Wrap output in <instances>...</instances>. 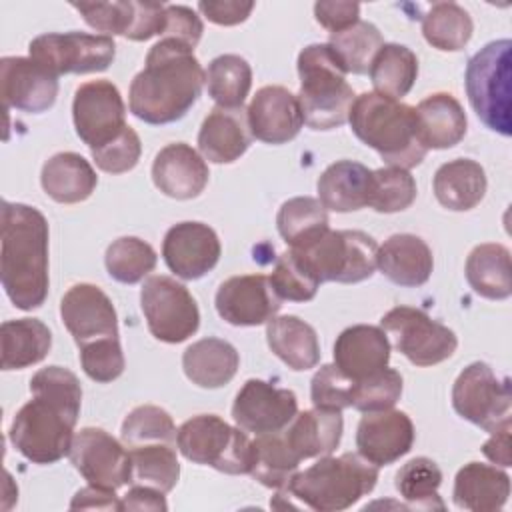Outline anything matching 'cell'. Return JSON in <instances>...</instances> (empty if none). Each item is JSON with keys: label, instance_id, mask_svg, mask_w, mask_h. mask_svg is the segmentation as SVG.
Segmentation results:
<instances>
[{"label": "cell", "instance_id": "1", "mask_svg": "<svg viewBox=\"0 0 512 512\" xmlns=\"http://www.w3.org/2000/svg\"><path fill=\"white\" fill-rule=\"evenodd\" d=\"M30 392L32 400L16 412L8 436L26 460L54 464L70 452L82 388L74 372L48 366L32 376Z\"/></svg>", "mask_w": 512, "mask_h": 512}, {"label": "cell", "instance_id": "2", "mask_svg": "<svg viewBox=\"0 0 512 512\" xmlns=\"http://www.w3.org/2000/svg\"><path fill=\"white\" fill-rule=\"evenodd\" d=\"M206 82L194 50L178 40L162 38L146 54L144 68L128 92L130 112L146 124H170L186 116Z\"/></svg>", "mask_w": 512, "mask_h": 512}, {"label": "cell", "instance_id": "3", "mask_svg": "<svg viewBox=\"0 0 512 512\" xmlns=\"http://www.w3.org/2000/svg\"><path fill=\"white\" fill-rule=\"evenodd\" d=\"M0 280L20 310L40 308L48 296V222L28 204L2 202Z\"/></svg>", "mask_w": 512, "mask_h": 512}, {"label": "cell", "instance_id": "4", "mask_svg": "<svg viewBox=\"0 0 512 512\" xmlns=\"http://www.w3.org/2000/svg\"><path fill=\"white\" fill-rule=\"evenodd\" d=\"M348 122L356 138L390 166L414 168L428 152L418 138L414 108L400 100L364 92L352 102Z\"/></svg>", "mask_w": 512, "mask_h": 512}, {"label": "cell", "instance_id": "5", "mask_svg": "<svg viewBox=\"0 0 512 512\" xmlns=\"http://www.w3.org/2000/svg\"><path fill=\"white\" fill-rule=\"evenodd\" d=\"M376 480V464L360 454L344 452L340 456H320L316 464L296 472L284 490L312 510L338 512L372 492Z\"/></svg>", "mask_w": 512, "mask_h": 512}, {"label": "cell", "instance_id": "6", "mask_svg": "<svg viewBox=\"0 0 512 512\" xmlns=\"http://www.w3.org/2000/svg\"><path fill=\"white\" fill-rule=\"evenodd\" d=\"M298 76L300 90L296 98L308 128L332 130L348 122L356 94L328 44H310L298 54Z\"/></svg>", "mask_w": 512, "mask_h": 512}, {"label": "cell", "instance_id": "7", "mask_svg": "<svg viewBox=\"0 0 512 512\" xmlns=\"http://www.w3.org/2000/svg\"><path fill=\"white\" fill-rule=\"evenodd\" d=\"M512 42H488L466 66L464 86L476 116L502 136L512 134Z\"/></svg>", "mask_w": 512, "mask_h": 512}, {"label": "cell", "instance_id": "8", "mask_svg": "<svg viewBox=\"0 0 512 512\" xmlns=\"http://www.w3.org/2000/svg\"><path fill=\"white\" fill-rule=\"evenodd\" d=\"M322 282L354 284L370 278L376 270L378 244L362 230H330L300 248H290Z\"/></svg>", "mask_w": 512, "mask_h": 512}, {"label": "cell", "instance_id": "9", "mask_svg": "<svg viewBox=\"0 0 512 512\" xmlns=\"http://www.w3.org/2000/svg\"><path fill=\"white\" fill-rule=\"evenodd\" d=\"M180 454L224 474H250L254 442L238 426H230L216 414H198L186 420L176 434Z\"/></svg>", "mask_w": 512, "mask_h": 512}, {"label": "cell", "instance_id": "10", "mask_svg": "<svg viewBox=\"0 0 512 512\" xmlns=\"http://www.w3.org/2000/svg\"><path fill=\"white\" fill-rule=\"evenodd\" d=\"M452 406L458 416L490 434L510 428V378L500 380L486 362H472L452 386Z\"/></svg>", "mask_w": 512, "mask_h": 512}, {"label": "cell", "instance_id": "11", "mask_svg": "<svg viewBox=\"0 0 512 512\" xmlns=\"http://www.w3.org/2000/svg\"><path fill=\"white\" fill-rule=\"evenodd\" d=\"M150 334L166 344L188 340L200 326V312L188 288L170 276H150L140 290Z\"/></svg>", "mask_w": 512, "mask_h": 512}, {"label": "cell", "instance_id": "12", "mask_svg": "<svg viewBox=\"0 0 512 512\" xmlns=\"http://www.w3.org/2000/svg\"><path fill=\"white\" fill-rule=\"evenodd\" d=\"M30 58L54 76L104 72L114 56L112 36L88 32H48L36 36L28 46Z\"/></svg>", "mask_w": 512, "mask_h": 512}, {"label": "cell", "instance_id": "13", "mask_svg": "<svg viewBox=\"0 0 512 512\" xmlns=\"http://www.w3.org/2000/svg\"><path fill=\"white\" fill-rule=\"evenodd\" d=\"M380 328L394 336L400 354L422 368L448 360L458 346V338L448 326L412 306L388 310L380 320Z\"/></svg>", "mask_w": 512, "mask_h": 512}, {"label": "cell", "instance_id": "14", "mask_svg": "<svg viewBox=\"0 0 512 512\" xmlns=\"http://www.w3.org/2000/svg\"><path fill=\"white\" fill-rule=\"evenodd\" d=\"M72 118L78 138L96 150L112 142L126 124V106L110 80H90L76 88Z\"/></svg>", "mask_w": 512, "mask_h": 512}, {"label": "cell", "instance_id": "15", "mask_svg": "<svg viewBox=\"0 0 512 512\" xmlns=\"http://www.w3.org/2000/svg\"><path fill=\"white\" fill-rule=\"evenodd\" d=\"M68 458L88 484L118 490L132 482L130 452L102 428L88 426L74 434Z\"/></svg>", "mask_w": 512, "mask_h": 512}, {"label": "cell", "instance_id": "16", "mask_svg": "<svg viewBox=\"0 0 512 512\" xmlns=\"http://www.w3.org/2000/svg\"><path fill=\"white\" fill-rule=\"evenodd\" d=\"M296 414L298 400L292 390L258 378L246 380L232 404L234 422L256 436L284 430Z\"/></svg>", "mask_w": 512, "mask_h": 512}, {"label": "cell", "instance_id": "17", "mask_svg": "<svg viewBox=\"0 0 512 512\" xmlns=\"http://www.w3.org/2000/svg\"><path fill=\"white\" fill-rule=\"evenodd\" d=\"M216 312L232 326H260L272 320L282 298L264 274H240L224 280L216 292Z\"/></svg>", "mask_w": 512, "mask_h": 512}, {"label": "cell", "instance_id": "18", "mask_svg": "<svg viewBox=\"0 0 512 512\" xmlns=\"http://www.w3.org/2000/svg\"><path fill=\"white\" fill-rule=\"evenodd\" d=\"M60 316L78 348L118 338L116 308L94 284H74L60 300Z\"/></svg>", "mask_w": 512, "mask_h": 512}, {"label": "cell", "instance_id": "19", "mask_svg": "<svg viewBox=\"0 0 512 512\" xmlns=\"http://www.w3.org/2000/svg\"><path fill=\"white\" fill-rule=\"evenodd\" d=\"M0 94L6 108L40 114L56 102L58 76L30 56H4L0 60Z\"/></svg>", "mask_w": 512, "mask_h": 512}, {"label": "cell", "instance_id": "20", "mask_svg": "<svg viewBox=\"0 0 512 512\" xmlns=\"http://www.w3.org/2000/svg\"><path fill=\"white\" fill-rule=\"evenodd\" d=\"M218 234L204 222H180L168 228L162 242L166 266L182 280H198L220 260Z\"/></svg>", "mask_w": 512, "mask_h": 512}, {"label": "cell", "instance_id": "21", "mask_svg": "<svg viewBox=\"0 0 512 512\" xmlns=\"http://www.w3.org/2000/svg\"><path fill=\"white\" fill-rule=\"evenodd\" d=\"M414 424L402 410L364 412L356 428L358 454L376 466H388L412 450Z\"/></svg>", "mask_w": 512, "mask_h": 512}, {"label": "cell", "instance_id": "22", "mask_svg": "<svg viewBox=\"0 0 512 512\" xmlns=\"http://www.w3.org/2000/svg\"><path fill=\"white\" fill-rule=\"evenodd\" d=\"M248 124L252 138L260 142H290L304 124L298 98L284 86H262L248 106Z\"/></svg>", "mask_w": 512, "mask_h": 512}, {"label": "cell", "instance_id": "23", "mask_svg": "<svg viewBox=\"0 0 512 512\" xmlns=\"http://www.w3.org/2000/svg\"><path fill=\"white\" fill-rule=\"evenodd\" d=\"M390 340L380 326L356 324L334 342V364L352 382L366 380L388 368Z\"/></svg>", "mask_w": 512, "mask_h": 512}, {"label": "cell", "instance_id": "24", "mask_svg": "<svg viewBox=\"0 0 512 512\" xmlns=\"http://www.w3.org/2000/svg\"><path fill=\"white\" fill-rule=\"evenodd\" d=\"M208 176V164L186 142L164 146L152 162L154 186L176 200L200 196L208 184Z\"/></svg>", "mask_w": 512, "mask_h": 512}, {"label": "cell", "instance_id": "25", "mask_svg": "<svg viewBox=\"0 0 512 512\" xmlns=\"http://www.w3.org/2000/svg\"><path fill=\"white\" fill-rule=\"evenodd\" d=\"M250 142L252 132L244 106H214L198 132V148L202 156L214 164L236 162L248 150Z\"/></svg>", "mask_w": 512, "mask_h": 512}, {"label": "cell", "instance_id": "26", "mask_svg": "<svg viewBox=\"0 0 512 512\" xmlns=\"http://www.w3.org/2000/svg\"><path fill=\"white\" fill-rule=\"evenodd\" d=\"M376 266L390 282L416 288L428 282L434 258L430 246L420 236L394 234L378 248Z\"/></svg>", "mask_w": 512, "mask_h": 512}, {"label": "cell", "instance_id": "27", "mask_svg": "<svg viewBox=\"0 0 512 512\" xmlns=\"http://www.w3.org/2000/svg\"><path fill=\"white\" fill-rule=\"evenodd\" d=\"M416 126L422 146L428 150H446L466 136V114L462 104L446 92L424 98L416 108Z\"/></svg>", "mask_w": 512, "mask_h": 512}, {"label": "cell", "instance_id": "28", "mask_svg": "<svg viewBox=\"0 0 512 512\" xmlns=\"http://www.w3.org/2000/svg\"><path fill=\"white\" fill-rule=\"evenodd\" d=\"M510 496V476L490 464L470 462L454 478L452 498L462 510L492 512L500 510Z\"/></svg>", "mask_w": 512, "mask_h": 512}, {"label": "cell", "instance_id": "29", "mask_svg": "<svg viewBox=\"0 0 512 512\" xmlns=\"http://www.w3.org/2000/svg\"><path fill=\"white\" fill-rule=\"evenodd\" d=\"M342 428L344 420L340 410L312 408L298 412L282 434L298 458L306 460L332 454L340 444Z\"/></svg>", "mask_w": 512, "mask_h": 512}, {"label": "cell", "instance_id": "30", "mask_svg": "<svg viewBox=\"0 0 512 512\" xmlns=\"http://www.w3.org/2000/svg\"><path fill=\"white\" fill-rule=\"evenodd\" d=\"M40 184L54 202L76 204L92 196L98 176L84 156L76 152H58L44 162Z\"/></svg>", "mask_w": 512, "mask_h": 512}, {"label": "cell", "instance_id": "31", "mask_svg": "<svg viewBox=\"0 0 512 512\" xmlns=\"http://www.w3.org/2000/svg\"><path fill=\"white\" fill-rule=\"evenodd\" d=\"M372 170L354 160L330 164L318 178V198L326 210L354 212L368 206Z\"/></svg>", "mask_w": 512, "mask_h": 512}, {"label": "cell", "instance_id": "32", "mask_svg": "<svg viewBox=\"0 0 512 512\" xmlns=\"http://www.w3.org/2000/svg\"><path fill=\"white\" fill-rule=\"evenodd\" d=\"M486 172L470 158H456L442 164L432 180L436 200L454 212H466L478 206L486 194Z\"/></svg>", "mask_w": 512, "mask_h": 512}, {"label": "cell", "instance_id": "33", "mask_svg": "<svg viewBox=\"0 0 512 512\" xmlns=\"http://www.w3.org/2000/svg\"><path fill=\"white\" fill-rule=\"evenodd\" d=\"M240 356L236 348L222 338H202L190 344L182 354L186 378L200 388H222L238 372Z\"/></svg>", "mask_w": 512, "mask_h": 512}, {"label": "cell", "instance_id": "34", "mask_svg": "<svg viewBox=\"0 0 512 512\" xmlns=\"http://www.w3.org/2000/svg\"><path fill=\"white\" fill-rule=\"evenodd\" d=\"M270 350L292 370H310L320 360L316 330L298 316H274L266 322Z\"/></svg>", "mask_w": 512, "mask_h": 512}, {"label": "cell", "instance_id": "35", "mask_svg": "<svg viewBox=\"0 0 512 512\" xmlns=\"http://www.w3.org/2000/svg\"><path fill=\"white\" fill-rule=\"evenodd\" d=\"M2 370H22L42 362L52 348V334L38 318L6 320L0 326Z\"/></svg>", "mask_w": 512, "mask_h": 512}, {"label": "cell", "instance_id": "36", "mask_svg": "<svg viewBox=\"0 0 512 512\" xmlns=\"http://www.w3.org/2000/svg\"><path fill=\"white\" fill-rule=\"evenodd\" d=\"M470 288L488 300H504L512 294L510 250L502 244H478L466 260Z\"/></svg>", "mask_w": 512, "mask_h": 512}, {"label": "cell", "instance_id": "37", "mask_svg": "<svg viewBox=\"0 0 512 512\" xmlns=\"http://www.w3.org/2000/svg\"><path fill=\"white\" fill-rule=\"evenodd\" d=\"M370 80L376 94L400 100L406 96L418 78V58L402 44H382L370 64Z\"/></svg>", "mask_w": 512, "mask_h": 512}, {"label": "cell", "instance_id": "38", "mask_svg": "<svg viewBox=\"0 0 512 512\" xmlns=\"http://www.w3.org/2000/svg\"><path fill=\"white\" fill-rule=\"evenodd\" d=\"M254 442V464L250 474L266 488L284 490L290 478L298 472L300 458L288 446L282 430L258 434Z\"/></svg>", "mask_w": 512, "mask_h": 512}, {"label": "cell", "instance_id": "39", "mask_svg": "<svg viewBox=\"0 0 512 512\" xmlns=\"http://www.w3.org/2000/svg\"><path fill=\"white\" fill-rule=\"evenodd\" d=\"M474 24L470 14L456 2H436L422 16V34L426 42L442 52L462 50L470 36Z\"/></svg>", "mask_w": 512, "mask_h": 512}, {"label": "cell", "instance_id": "40", "mask_svg": "<svg viewBox=\"0 0 512 512\" xmlns=\"http://www.w3.org/2000/svg\"><path fill=\"white\" fill-rule=\"evenodd\" d=\"M252 86V68L238 54L216 56L206 70L208 96L216 106L238 108L244 104Z\"/></svg>", "mask_w": 512, "mask_h": 512}, {"label": "cell", "instance_id": "41", "mask_svg": "<svg viewBox=\"0 0 512 512\" xmlns=\"http://www.w3.org/2000/svg\"><path fill=\"white\" fill-rule=\"evenodd\" d=\"M132 460V482L170 492L180 478V464L174 444L154 442L128 448Z\"/></svg>", "mask_w": 512, "mask_h": 512}, {"label": "cell", "instance_id": "42", "mask_svg": "<svg viewBox=\"0 0 512 512\" xmlns=\"http://www.w3.org/2000/svg\"><path fill=\"white\" fill-rule=\"evenodd\" d=\"M280 236L290 248H300L328 226V212L320 200L310 196H296L286 200L276 216Z\"/></svg>", "mask_w": 512, "mask_h": 512}, {"label": "cell", "instance_id": "43", "mask_svg": "<svg viewBox=\"0 0 512 512\" xmlns=\"http://www.w3.org/2000/svg\"><path fill=\"white\" fill-rule=\"evenodd\" d=\"M326 44L332 48L346 74H366L384 40L372 22L358 20L346 30L332 32Z\"/></svg>", "mask_w": 512, "mask_h": 512}, {"label": "cell", "instance_id": "44", "mask_svg": "<svg viewBox=\"0 0 512 512\" xmlns=\"http://www.w3.org/2000/svg\"><path fill=\"white\" fill-rule=\"evenodd\" d=\"M396 490L416 510H444V502L438 496L442 484V472L438 464L426 456L412 458L396 472Z\"/></svg>", "mask_w": 512, "mask_h": 512}, {"label": "cell", "instance_id": "45", "mask_svg": "<svg viewBox=\"0 0 512 512\" xmlns=\"http://www.w3.org/2000/svg\"><path fill=\"white\" fill-rule=\"evenodd\" d=\"M156 260L158 256L154 248L136 236H122L114 240L106 248L104 256L108 274L122 284H136L144 280V276L154 270Z\"/></svg>", "mask_w": 512, "mask_h": 512}, {"label": "cell", "instance_id": "46", "mask_svg": "<svg viewBox=\"0 0 512 512\" xmlns=\"http://www.w3.org/2000/svg\"><path fill=\"white\" fill-rule=\"evenodd\" d=\"M416 200V180L414 176L396 166H386L372 170L368 206L376 212L392 214L406 210Z\"/></svg>", "mask_w": 512, "mask_h": 512}, {"label": "cell", "instance_id": "47", "mask_svg": "<svg viewBox=\"0 0 512 512\" xmlns=\"http://www.w3.org/2000/svg\"><path fill=\"white\" fill-rule=\"evenodd\" d=\"M176 434L178 430L172 422V416L164 408L152 404L136 406L130 410L120 428L122 444L126 448L154 442L176 444Z\"/></svg>", "mask_w": 512, "mask_h": 512}, {"label": "cell", "instance_id": "48", "mask_svg": "<svg viewBox=\"0 0 512 512\" xmlns=\"http://www.w3.org/2000/svg\"><path fill=\"white\" fill-rule=\"evenodd\" d=\"M276 294L290 302H308L316 296L320 282L308 270V266L298 258L296 252L286 250L278 256L272 274L268 276Z\"/></svg>", "mask_w": 512, "mask_h": 512}, {"label": "cell", "instance_id": "49", "mask_svg": "<svg viewBox=\"0 0 512 512\" xmlns=\"http://www.w3.org/2000/svg\"><path fill=\"white\" fill-rule=\"evenodd\" d=\"M402 394V376L394 368H384L378 374L354 382L352 408L360 412H378L392 408Z\"/></svg>", "mask_w": 512, "mask_h": 512}, {"label": "cell", "instance_id": "50", "mask_svg": "<svg viewBox=\"0 0 512 512\" xmlns=\"http://www.w3.org/2000/svg\"><path fill=\"white\" fill-rule=\"evenodd\" d=\"M74 10H78L84 18V22L98 30L104 32L106 36L110 34H122L128 36L132 22H134V0H116V2H74Z\"/></svg>", "mask_w": 512, "mask_h": 512}, {"label": "cell", "instance_id": "51", "mask_svg": "<svg viewBox=\"0 0 512 512\" xmlns=\"http://www.w3.org/2000/svg\"><path fill=\"white\" fill-rule=\"evenodd\" d=\"M80 364L86 376L94 382L108 384L116 380L126 366L120 338H108L80 348Z\"/></svg>", "mask_w": 512, "mask_h": 512}, {"label": "cell", "instance_id": "52", "mask_svg": "<svg viewBox=\"0 0 512 512\" xmlns=\"http://www.w3.org/2000/svg\"><path fill=\"white\" fill-rule=\"evenodd\" d=\"M352 388L354 382L344 376L336 364H324L312 376L310 398L314 408L324 410H344L352 406Z\"/></svg>", "mask_w": 512, "mask_h": 512}, {"label": "cell", "instance_id": "53", "mask_svg": "<svg viewBox=\"0 0 512 512\" xmlns=\"http://www.w3.org/2000/svg\"><path fill=\"white\" fill-rule=\"evenodd\" d=\"M96 166L108 174H124L132 170L142 154V144L134 128L126 126L112 142L90 150Z\"/></svg>", "mask_w": 512, "mask_h": 512}, {"label": "cell", "instance_id": "54", "mask_svg": "<svg viewBox=\"0 0 512 512\" xmlns=\"http://www.w3.org/2000/svg\"><path fill=\"white\" fill-rule=\"evenodd\" d=\"M204 32L200 16L182 4H166V26L162 36L178 40L194 50Z\"/></svg>", "mask_w": 512, "mask_h": 512}, {"label": "cell", "instance_id": "55", "mask_svg": "<svg viewBox=\"0 0 512 512\" xmlns=\"http://www.w3.org/2000/svg\"><path fill=\"white\" fill-rule=\"evenodd\" d=\"M360 4L356 2H316L314 4V18L320 26L332 32H340L356 24L360 18Z\"/></svg>", "mask_w": 512, "mask_h": 512}, {"label": "cell", "instance_id": "56", "mask_svg": "<svg viewBox=\"0 0 512 512\" xmlns=\"http://www.w3.org/2000/svg\"><path fill=\"white\" fill-rule=\"evenodd\" d=\"M198 10L210 22L220 26H234L244 22L254 10V2H238V0H218V2H198Z\"/></svg>", "mask_w": 512, "mask_h": 512}, {"label": "cell", "instance_id": "57", "mask_svg": "<svg viewBox=\"0 0 512 512\" xmlns=\"http://www.w3.org/2000/svg\"><path fill=\"white\" fill-rule=\"evenodd\" d=\"M72 510H122V500L114 494V490H106L94 484L78 490L70 502Z\"/></svg>", "mask_w": 512, "mask_h": 512}, {"label": "cell", "instance_id": "58", "mask_svg": "<svg viewBox=\"0 0 512 512\" xmlns=\"http://www.w3.org/2000/svg\"><path fill=\"white\" fill-rule=\"evenodd\" d=\"M168 504L164 500V492L144 486V484H134L122 498V510H166Z\"/></svg>", "mask_w": 512, "mask_h": 512}, {"label": "cell", "instance_id": "59", "mask_svg": "<svg viewBox=\"0 0 512 512\" xmlns=\"http://www.w3.org/2000/svg\"><path fill=\"white\" fill-rule=\"evenodd\" d=\"M484 456L500 466H510L512 456H510V428H502L498 432H492L490 440L482 444Z\"/></svg>", "mask_w": 512, "mask_h": 512}]
</instances>
